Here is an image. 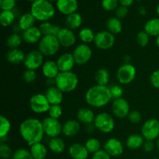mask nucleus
<instances>
[{
  "instance_id": "nucleus-7",
  "label": "nucleus",
  "mask_w": 159,
  "mask_h": 159,
  "mask_svg": "<svg viewBox=\"0 0 159 159\" xmlns=\"http://www.w3.org/2000/svg\"><path fill=\"white\" fill-rule=\"evenodd\" d=\"M137 76V69L132 64H123L116 71V79L120 85H129L134 81Z\"/></svg>"
},
{
  "instance_id": "nucleus-27",
  "label": "nucleus",
  "mask_w": 159,
  "mask_h": 159,
  "mask_svg": "<svg viewBox=\"0 0 159 159\" xmlns=\"http://www.w3.org/2000/svg\"><path fill=\"white\" fill-rule=\"evenodd\" d=\"M65 27L68 28V29L71 30L79 29V28L81 27L82 24V16L77 12L67 16L66 18H65Z\"/></svg>"
},
{
  "instance_id": "nucleus-56",
  "label": "nucleus",
  "mask_w": 159,
  "mask_h": 159,
  "mask_svg": "<svg viewBox=\"0 0 159 159\" xmlns=\"http://www.w3.org/2000/svg\"><path fill=\"white\" fill-rule=\"evenodd\" d=\"M139 13L141 14V15H143L144 16L146 14V9L144 7H141L139 9Z\"/></svg>"
},
{
  "instance_id": "nucleus-1",
  "label": "nucleus",
  "mask_w": 159,
  "mask_h": 159,
  "mask_svg": "<svg viewBox=\"0 0 159 159\" xmlns=\"http://www.w3.org/2000/svg\"><path fill=\"white\" fill-rule=\"evenodd\" d=\"M19 132L22 139L30 147L37 143L42 142L45 134L42 121L37 118H27L20 124Z\"/></svg>"
},
{
  "instance_id": "nucleus-15",
  "label": "nucleus",
  "mask_w": 159,
  "mask_h": 159,
  "mask_svg": "<svg viewBox=\"0 0 159 159\" xmlns=\"http://www.w3.org/2000/svg\"><path fill=\"white\" fill-rule=\"evenodd\" d=\"M103 149L111 157L116 158L123 155L124 146L122 141L115 138H110L104 143Z\"/></svg>"
},
{
  "instance_id": "nucleus-12",
  "label": "nucleus",
  "mask_w": 159,
  "mask_h": 159,
  "mask_svg": "<svg viewBox=\"0 0 159 159\" xmlns=\"http://www.w3.org/2000/svg\"><path fill=\"white\" fill-rule=\"evenodd\" d=\"M141 134L146 141H155L159 137V120L157 119H149L143 124Z\"/></svg>"
},
{
  "instance_id": "nucleus-45",
  "label": "nucleus",
  "mask_w": 159,
  "mask_h": 159,
  "mask_svg": "<svg viewBox=\"0 0 159 159\" xmlns=\"http://www.w3.org/2000/svg\"><path fill=\"white\" fill-rule=\"evenodd\" d=\"M12 150L7 144L5 143H1L0 144V157L2 159H9L12 158Z\"/></svg>"
},
{
  "instance_id": "nucleus-2",
  "label": "nucleus",
  "mask_w": 159,
  "mask_h": 159,
  "mask_svg": "<svg viewBox=\"0 0 159 159\" xmlns=\"http://www.w3.org/2000/svg\"><path fill=\"white\" fill-rule=\"evenodd\" d=\"M85 99L90 107L99 109L108 105L113 99L109 86L95 85L87 90Z\"/></svg>"
},
{
  "instance_id": "nucleus-62",
  "label": "nucleus",
  "mask_w": 159,
  "mask_h": 159,
  "mask_svg": "<svg viewBox=\"0 0 159 159\" xmlns=\"http://www.w3.org/2000/svg\"><path fill=\"white\" fill-rule=\"evenodd\" d=\"M153 159H159L158 158H153Z\"/></svg>"
},
{
  "instance_id": "nucleus-58",
  "label": "nucleus",
  "mask_w": 159,
  "mask_h": 159,
  "mask_svg": "<svg viewBox=\"0 0 159 159\" xmlns=\"http://www.w3.org/2000/svg\"><path fill=\"white\" fill-rule=\"evenodd\" d=\"M155 41H156L157 46H158V48H159V36H158V37H156V40H155Z\"/></svg>"
},
{
  "instance_id": "nucleus-40",
  "label": "nucleus",
  "mask_w": 159,
  "mask_h": 159,
  "mask_svg": "<svg viewBox=\"0 0 159 159\" xmlns=\"http://www.w3.org/2000/svg\"><path fill=\"white\" fill-rule=\"evenodd\" d=\"M12 159H34L32 155L30 153V151L28 149L21 148H18L13 152Z\"/></svg>"
},
{
  "instance_id": "nucleus-9",
  "label": "nucleus",
  "mask_w": 159,
  "mask_h": 159,
  "mask_svg": "<svg viewBox=\"0 0 159 159\" xmlns=\"http://www.w3.org/2000/svg\"><path fill=\"white\" fill-rule=\"evenodd\" d=\"M116 38L114 34H111L108 30H101L96 34L94 44L96 48L102 51L110 50L114 46Z\"/></svg>"
},
{
  "instance_id": "nucleus-13",
  "label": "nucleus",
  "mask_w": 159,
  "mask_h": 159,
  "mask_svg": "<svg viewBox=\"0 0 159 159\" xmlns=\"http://www.w3.org/2000/svg\"><path fill=\"white\" fill-rule=\"evenodd\" d=\"M43 63L44 56L38 50H32L26 54L23 65L26 69L37 71L39 68H41Z\"/></svg>"
},
{
  "instance_id": "nucleus-10",
  "label": "nucleus",
  "mask_w": 159,
  "mask_h": 159,
  "mask_svg": "<svg viewBox=\"0 0 159 159\" xmlns=\"http://www.w3.org/2000/svg\"><path fill=\"white\" fill-rule=\"evenodd\" d=\"M43 131L46 136L48 138H53L59 137L62 134V127L63 124L57 119L47 116L42 120Z\"/></svg>"
},
{
  "instance_id": "nucleus-61",
  "label": "nucleus",
  "mask_w": 159,
  "mask_h": 159,
  "mask_svg": "<svg viewBox=\"0 0 159 159\" xmlns=\"http://www.w3.org/2000/svg\"><path fill=\"white\" fill-rule=\"evenodd\" d=\"M27 1H29V2H34L37 1V0H27Z\"/></svg>"
},
{
  "instance_id": "nucleus-46",
  "label": "nucleus",
  "mask_w": 159,
  "mask_h": 159,
  "mask_svg": "<svg viewBox=\"0 0 159 159\" xmlns=\"http://www.w3.org/2000/svg\"><path fill=\"white\" fill-rule=\"evenodd\" d=\"M37 75L34 70L26 69L23 73V79L26 83H33L37 80Z\"/></svg>"
},
{
  "instance_id": "nucleus-44",
  "label": "nucleus",
  "mask_w": 159,
  "mask_h": 159,
  "mask_svg": "<svg viewBox=\"0 0 159 159\" xmlns=\"http://www.w3.org/2000/svg\"><path fill=\"white\" fill-rule=\"evenodd\" d=\"M48 113L51 117L59 120L63 114V109L61 105H51Z\"/></svg>"
},
{
  "instance_id": "nucleus-20",
  "label": "nucleus",
  "mask_w": 159,
  "mask_h": 159,
  "mask_svg": "<svg viewBox=\"0 0 159 159\" xmlns=\"http://www.w3.org/2000/svg\"><path fill=\"white\" fill-rule=\"evenodd\" d=\"M81 130V124L78 120H68L63 124L62 134L66 138H74Z\"/></svg>"
},
{
  "instance_id": "nucleus-36",
  "label": "nucleus",
  "mask_w": 159,
  "mask_h": 159,
  "mask_svg": "<svg viewBox=\"0 0 159 159\" xmlns=\"http://www.w3.org/2000/svg\"><path fill=\"white\" fill-rule=\"evenodd\" d=\"M16 16L13 10H2L0 12V23L3 27L11 26L15 21Z\"/></svg>"
},
{
  "instance_id": "nucleus-41",
  "label": "nucleus",
  "mask_w": 159,
  "mask_h": 159,
  "mask_svg": "<svg viewBox=\"0 0 159 159\" xmlns=\"http://www.w3.org/2000/svg\"><path fill=\"white\" fill-rule=\"evenodd\" d=\"M110 88V93H111L112 99H120V98L123 97V95H124V89L122 88V86L120 85V84H112L109 86Z\"/></svg>"
},
{
  "instance_id": "nucleus-34",
  "label": "nucleus",
  "mask_w": 159,
  "mask_h": 159,
  "mask_svg": "<svg viewBox=\"0 0 159 159\" xmlns=\"http://www.w3.org/2000/svg\"><path fill=\"white\" fill-rule=\"evenodd\" d=\"M40 31H41L43 36L47 35H54L57 36L58 33L60 32L61 27H60L57 25H54L51 23L50 21L43 22L39 26Z\"/></svg>"
},
{
  "instance_id": "nucleus-14",
  "label": "nucleus",
  "mask_w": 159,
  "mask_h": 159,
  "mask_svg": "<svg viewBox=\"0 0 159 159\" xmlns=\"http://www.w3.org/2000/svg\"><path fill=\"white\" fill-rule=\"evenodd\" d=\"M111 110L115 117L122 120L127 117L129 113L130 112V107L128 101L122 97L120 99H113L112 102Z\"/></svg>"
},
{
  "instance_id": "nucleus-19",
  "label": "nucleus",
  "mask_w": 159,
  "mask_h": 159,
  "mask_svg": "<svg viewBox=\"0 0 159 159\" xmlns=\"http://www.w3.org/2000/svg\"><path fill=\"white\" fill-rule=\"evenodd\" d=\"M22 37L25 43H28V44H36V43H38L41 40V38L43 37V34H42L40 28L34 26L26 30L23 31Z\"/></svg>"
},
{
  "instance_id": "nucleus-43",
  "label": "nucleus",
  "mask_w": 159,
  "mask_h": 159,
  "mask_svg": "<svg viewBox=\"0 0 159 159\" xmlns=\"http://www.w3.org/2000/svg\"><path fill=\"white\" fill-rule=\"evenodd\" d=\"M119 1L118 0H102V7L104 10L107 12L115 11L119 6Z\"/></svg>"
},
{
  "instance_id": "nucleus-52",
  "label": "nucleus",
  "mask_w": 159,
  "mask_h": 159,
  "mask_svg": "<svg viewBox=\"0 0 159 159\" xmlns=\"http://www.w3.org/2000/svg\"><path fill=\"white\" fill-rule=\"evenodd\" d=\"M156 144L153 141H144V144L142 146L143 150L145 152H152L155 149Z\"/></svg>"
},
{
  "instance_id": "nucleus-16",
  "label": "nucleus",
  "mask_w": 159,
  "mask_h": 159,
  "mask_svg": "<svg viewBox=\"0 0 159 159\" xmlns=\"http://www.w3.org/2000/svg\"><path fill=\"white\" fill-rule=\"evenodd\" d=\"M61 46L65 48H69L74 46L77 40V37L74 30L67 27H61L60 32L57 36Z\"/></svg>"
},
{
  "instance_id": "nucleus-3",
  "label": "nucleus",
  "mask_w": 159,
  "mask_h": 159,
  "mask_svg": "<svg viewBox=\"0 0 159 159\" xmlns=\"http://www.w3.org/2000/svg\"><path fill=\"white\" fill-rule=\"evenodd\" d=\"M30 12H31L36 20L43 23L49 21L54 16L56 9L52 2L48 0H37L31 4Z\"/></svg>"
},
{
  "instance_id": "nucleus-28",
  "label": "nucleus",
  "mask_w": 159,
  "mask_h": 159,
  "mask_svg": "<svg viewBox=\"0 0 159 159\" xmlns=\"http://www.w3.org/2000/svg\"><path fill=\"white\" fill-rule=\"evenodd\" d=\"M36 21L37 20L34 18V16L31 14V12H26V13H23L20 16L17 25L21 30V31H24L34 26Z\"/></svg>"
},
{
  "instance_id": "nucleus-5",
  "label": "nucleus",
  "mask_w": 159,
  "mask_h": 159,
  "mask_svg": "<svg viewBox=\"0 0 159 159\" xmlns=\"http://www.w3.org/2000/svg\"><path fill=\"white\" fill-rule=\"evenodd\" d=\"M38 51L44 57H52L60 50L61 46L57 36H43L41 40L37 43Z\"/></svg>"
},
{
  "instance_id": "nucleus-21",
  "label": "nucleus",
  "mask_w": 159,
  "mask_h": 159,
  "mask_svg": "<svg viewBox=\"0 0 159 159\" xmlns=\"http://www.w3.org/2000/svg\"><path fill=\"white\" fill-rule=\"evenodd\" d=\"M41 71L47 79H55L61 72L56 61L53 60L45 61L41 67Z\"/></svg>"
},
{
  "instance_id": "nucleus-55",
  "label": "nucleus",
  "mask_w": 159,
  "mask_h": 159,
  "mask_svg": "<svg viewBox=\"0 0 159 159\" xmlns=\"http://www.w3.org/2000/svg\"><path fill=\"white\" fill-rule=\"evenodd\" d=\"M124 64H129L130 63V61H131V58L129 57L128 55H125L124 57Z\"/></svg>"
},
{
  "instance_id": "nucleus-24",
  "label": "nucleus",
  "mask_w": 159,
  "mask_h": 159,
  "mask_svg": "<svg viewBox=\"0 0 159 159\" xmlns=\"http://www.w3.org/2000/svg\"><path fill=\"white\" fill-rule=\"evenodd\" d=\"M26 54L23 50L20 48L9 49L6 54V61L12 65H20L24 62Z\"/></svg>"
},
{
  "instance_id": "nucleus-50",
  "label": "nucleus",
  "mask_w": 159,
  "mask_h": 159,
  "mask_svg": "<svg viewBox=\"0 0 159 159\" xmlns=\"http://www.w3.org/2000/svg\"><path fill=\"white\" fill-rule=\"evenodd\" d=\"M150 82L152 86L159 89V69L155 70L150 76Z\"/></svg>"
},
{
  "instance_id": "nucleus-37",
  "label": "nucleus",
  "mask_w": 159,
  "mask_h": 159,
  "mask_svg": "<svg viewBox=\"0 0 159 159\" xmlns=\"http://www.w3.org/2000/svg\"><path fill=\"white\" fill-rule=\"evenodd\" d=\"M23 37L19 33H12L6 39V46L9 49L19 48L23 42Z\"/></svg>"
},
{
  "instance_id": "nucleus-4",
  "label": "nucleus",
  "mask_w": 159,
  "mask_h": 159,
  "mask_svg": "<svg viewBox=\"0 0 159 159\" xmlns=\"http://www.w3.org/2000/svg\"><path fill=\"white\" fill-rule=\"evenodd\" d=\"M79 77L73 71L60 72L55 79V85L63 93H70L77 89Z\"/></svg>"
},
{
  "instance_id": "nucleus-51",
  "label": "nucleus",
  "mask_w": 159,
  "mask_h": 159,
  "mask_svg": "<svg viewBox=\"0 0 159 159\" xmlns=\"http://www.w3.org/2000/svg\"><path fill=\"white\" fill-rule=\"evenodd\" d=\"M112 157L104 149H101L96 153L93 154L92 159H111Z\"/></svg>"
},
{
  "instance_id": "nucleus-18",
  "label": "nucleus",
  "mask_w": 159,
  "mask_h": 159,
  "mask_svg": "<svg viewBox=\"0 0 159 159\" xmlns=\"http://www.w3.org/2000/svg\"><path fill=\"white\" fill-rule=\"evenodd\" d=\"M78 8L79 3L77 0H57L56 2V9L66 16L77 12Z\"/></svg>"
},
{
  "instance_id": "nucleus-48",
  "label": "nucleus",
  "mask_w": 159,
  "mask_h": 159,
  "mask_svg": "<svg viewBox=\"0 0 159 159\" xmlns=\"http://www.w3.org/2000/svg\"><path fill=\"white\" fill-rule=\"evenodd\" d=\"M16 0H0V8L2 10H13Z\"/></svg>"
},
{
  "instance_id": "nucleus-25",
  "label": "nucleus",
  "mask_w": 159,
  "mask_h": 159,
  "mask_svg": "<svg viewBox=\"0 0 159 159\" xmlns=\"http://www.w3.org/2000/svg\"><path fill=\"white\" fill-rule=\"evenodd\" d=\"M95 117L96 115L93 110L88 107H82L77 112V120L80 124H83L85 125L93 124Z\"/></svg>"
},
{
  "instance_id": "nucleus-33",
  "label": "nucleus",
  "mask_w": 159,
  "mask_h": 159,
  "mask_svg": "<svg viewBox=\"0 0 159 159\" xmlns=\"http://www.w3.org/2000/svg\"><path fill=\"white\" fill-rule=\"evenodd\" d=\"M79 40H81L82 43L89 44L93 43L96 37V34L93 31V29L89 27H84L79 30V34H78Z\"/></svg>"
},
{
  "instance_id": "nucleus-49",
  "label": "nucleus",
  "mask_w": 159,
  "mask_h": 159,
  "mask_svg": "<svg viewBox=\"0 0 159 159\" xmlns=\"http://www.w3.org/2000/svg\"><path fill=\"white\" fill-rule=\"evenodd\" d=\"M128 7H126V6H120V5L117 7V9L115 10V16L118 19L121 20V19H124L125 17H127V16L128 15Z\"/></svg>"
},
{
  "instance_id": "nucleus-6",
  "label": "nucleus",
  "mask_w": 159,
  "mask_h": 159,
  "mask_svg": "<svg viewBox=\"0 0 159 159\" xmlns=\"http://www.w3.org/2000/svg\"><path fill=\"white\" fill-rule=\"evenodd\" d=\"M93 124L99 131L103 134H110L115 128V120L110 113L102 112L96 115Z\"/></svg>"
},
{
  "instance_id": "nucleus-23",
  "label": "nucleus",
  "mask_w": 159,
  "mask_h": 159,
  "mask_svg": "<svg viewBox=\"0 0 159 159\" xmlns=\"http://www.w3.org/2000/svg\"><path fill=\"white\" fill-rule=\"evenodd\" d=\"M68 153L72 159H87L89 152L85 148V144L80 143H74L68 148Z\"/></svg>"
},
{
  "instance_id": "nucleus-59",
  "label": "nucleus",
  "mask_w": 159,
  "mask_h": 159,
  "mask_svg": "<svg viewBox=\"0 0 159 159\" xmlns=\"http://www.w3.org/2000/svg\"><path fill=\"white\" fill-rule=\"evenodd\" d=\"M156 12H157V14H158V16H159V4L158 5V6H157V8H156Z\"/></svg>"
},
{
  "instance_id": "nucleus-22",
  "label": "nucleus",
  "mask_w": 159,
  "mask_h": 159,
  "mask_svg": "<svg viewBox=\"0 0 159 159\" xmlns=\"http://www.w3.org/2000/svg\"><path fill=\"white\" fill-rule=\"evenodd\" d=\"M45 96L51 105H61L64 99V93L56 85L48 87Z\"/></svg>"
},
{
  "instance_id": "nucleus-31",
  "label": "nucleus",
  "mask_w": 159,
  "mask_h": 159,
  "mask_svg": "<svg viewBox=\"0 0 159 159\" xmlns=\"http://www.w3.org/2000/svg\"><path fill=\"white\" fill-rule=\"evenodd\" d=\"M65 147L66 145L65 141L60 137L50 138V141H48V148L51 152L57 155L63 153L65 150Z\"/></svg>"
},
{
  "instance_id": "nucleus-38",
  "label": "nucleus",
  "mask_w": 159,
  "mask_h": 159,
  "mask_svg": "<svg viewBox=\"0 0 159 159\" xmlns=\"http://www.w3.org/2000/svg\"><path fill=\"white\" fill-rule=\"evenodd\" d=\"M0 138L1 140H3L4 138H6L10 132L12 125L9 120L3 115L0 116Z\"/></svg>"
},
{
  "instance_id": "nucleus-42",
  "label": "nucleus",
  "mask_w": 159,
  "mask_h": 159,
  "mask_svg": "<svg viewBox=\"0 0 159 159\" xmlns=\"http://www.w3.org/2000/svg\"><path fill=\"white\" fill-rule=\"evenodd\" d=\"M136 40L137 43H138V44L140 47L144 48V47H146L149 43V41H150V36L143 30H141L140 32H138V34H137Z\"/></svg>"
},
{
  "instance_id": "nucleus-17",
  "label": "nucleus",
  "mask_w": 159,
  "mask_h": 159,
  "mask_svg": "<svg viewBox=\"0 0 159 159\" xmlns=\"http://www.w3.org/2000/svg\"><path fill=\"white\" fill-rule=\"evenodd\" d=\"M61 72H67L72 71L75 65H76L75 61L72 53L65 52L61 54L56 61Z\"/></svg>"
},
{
  "instance_id": "nucleus-54",
  "label": "nucleus",
  "mask_w": 159,
  "mask_h": 159,
  "mask_svg": "<svg viewBox=\"0 0 159 159\" xmlns=\"http://www.w3.org/2000/svg\"><path fill=\"white\" fill-rule=\"evenodd\" d=\"M96 130V127H95L94 124H88V125H85V130H86L87 133H93L94 132V130Z\"/></svg>"
},
{
  "instance_id": "nucleus-39",
  "label": "nucleus",
  "mask_w": 159,
  "mask_h": 159,
  "mask_svg": "<svg viewBox=\"0 0 159 159\" xmlns=\"http://www.w3.org/2000/svg\"><path fill=\"white\" fill-rule=\"evenodd\" d=\"M85 146L89 154H93V155L101 150L100 141L97 138H90L87 139L85 143Z\"/></svg>"
},
{
  "instance_id": "nucleus-57",
  "label": "nucleus",
  "mask_w": 159,
  "mask_h": 159,
  "mask_svg": "<svg viewBox=\"0 0 159 159\" xmlns=\"http://www.w3.org/2000/svg\"><path fill=\"white\" fill-rule=\"evenodd\" d=\"M155 144H156V147H157V148H158V150L159 151V137H158V139L156 140V143H155Z\"/></svg>"
},
{
  "instance_id": "nucleus-26",
  "label": "nucleus",
  "mask_w": 159,
  "mask_h": 159,
  "mask_svg": "<svg viewBox=\"0 0 159 159\" xmlns=\"http://www.w3.org/2000/svg\"><path fill=\"white\" fill-rule=\"evenodd\" d=\"M145 139L140 134H132L126 140V146L130 150H137L142 148Z\"/></svg>"
},
{
  "instance_id": "nucleus-32",
  "label": "nucleus",
  "mask_w": 159,
  "mask_h": 159,
  "mask_svg": "<svg viewBox=\"0 0 159 159\" xmlns=\"http://www.w3.org/2000/svg\"><path fill=\"white\" fill-rule=\"evenodd\" d=\"M144 30L150 37L159 36V18H152L148 20L144 26Z\"/></svg>"
},
{
  "instance_id": "nucleus-8",
  "label": "nucleus",
  "mask_w": 159,
  "mask_h": 159,
  "mask_svg": "<svg viewBox=\"0 0 159 159\" xmlns=\"http://www.w3.org/2000/svg\"><path fill=\"white\" fill-rule=\"evenodd\" d=\"M51 106L45 94L43 93L34 94L30 99V107L31 110L37 114L48 113Z\"/></svg>"
},
{
  "instance_id": "nucleus-60",
  "label": "nucleus",
  "mask_w": 159,
  "mask_h": 159,
  "mask_svg": "<svg viewBox=\"0 0 159 159\" xmlns=\"http://www.w3.org/2000/svg\"><path fill=\"white\" fill-rule=\"evenodd\" d=\"M48 1L51 2H57V0H48Z\"/></svg>"
},
{
  "instance_id": "nucleus-29",
  "label": "nucleus",
  "mask_w": 159,
  "mask_h": 159,
  "mask_svg": "<svg viewBox=\"0 0 159 159\" xmlns=\"http://www.w3.org/2000/svg\"><path fill=\"white\" fill-rule=\"evenodd\" d=\"M106 27H107V30H108L111 34L114 35L119 34L123 30L122 22L117 17L111 16L107 19L106 22Z\"/></svg>"
},
{
  "instance_id": "nucleus-47",
  "label": "nucleus",
  "mask_w": 159,
  "mask_h": 159,
  "mask_svg": "<svg viewBox=\"0 0 159 159\" xmlns=\"http://www.w3.org/2000/svg\"><path fill=\"white\" fill-rule=\"evenodd\" d=\"M127 118L131 124H138L142 120V115L138 110H130Z\"/></svg>"
},
{
  "instance_id": "nucleus-30",
  "label": "nucleus",
  "mask_w": 159,
  "mask_h": 159,
  "mask_svg": "<svg viewBox=\"0 0 159 159\" xmlns=\"http://www.w3.org/2000/svg\"><path fill=\"white\" fill-rule=\"evenodd\" d=\"M30 151L34 159H45L48 155V148L42 142L31 145Z\"/></svg>"
},
{
  "instance_id": "nucleus-11",
  "label": "nucleus",
  "mask_w": 159,
  "mask_h": 159,
  "mask_svg": "<svg viewBox=\"0 0 159 159\" xmlns=\"http://www.w3.org/2000/svg\"><path fill=\"white\" fill-rule=\"evenodd\" d=\"M75 61L78 65H84L88 63L93 57V50L89 44L80 43L72 51Z\"/></svg>"
},
{
  "instance_id": "nucleus-53",
  "label": "nucleus",
  "mask_w": 159,
  "mask_h": 159,
  "mask_svg": "<svg viewBox=\"0 0 159 159\" xmlns=\"http://www.w3.org/2000/svg\"><path fill=\"white\" fill-rule=\"evenodd\" d=\"M119 1V3L120 6H126V7H129L131 5H133L134 0H118Z\"/></svg>"
},
{
  "instance_id": "nucleus-35",
  "label": "nucleus",
  "mask_w": 159,
  "mask_h": 159,
  "mask_svg": "<svg viewBox=\"0 0 159 159\" xmlns=\"http://www.w3.org/2000/svg\"><path fill=\"white\" fill-rule=\"evenodd\" d=\"M94 78L96 85L108 86L110 80V74L107 68H99L95 73Z\"/></svg>"
}]
</instances>
